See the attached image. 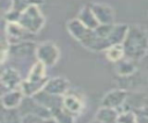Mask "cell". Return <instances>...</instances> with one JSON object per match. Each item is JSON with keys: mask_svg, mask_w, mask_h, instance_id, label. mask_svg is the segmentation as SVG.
Here are the masks:
<instances>
[{"mask_svg": "<svg viewBox=\"0 0 148 123\" xmlns=\"http://www.w3.org/2000/svg\"><path fill=\"white\" fill-rule=\"evenodd\" d=\"M123 46L127 58L138 63L143 60L148 56V31L139 24H131Z\"/></svg>", "mask_w": 148, "mask_h": 123, "instance_id": "1", "label": "cell"}, {"mask_svg": "<svg viewBox=\"0 0 148 123\" xmlns=\"http://www.w3.org/2000/svg\"><path fill=\"white\" fill-rule=\"evenodd\" d=\"M46 68L47 67L38 60L34 64L21 84V89L25 96H34L45 87L47 80L50 79L47 78Z\"/></svg>", "mask_w": 148, "mask_h": 123, "instance_id": "2", "label": "cell"}, {"mask_svg": "<svg viewBox=\"0 0 148 123\" xmlns=\"http://www.w3.org/2000/svg\"><path fill=\"white\" fill-rule=\"evenodd\" d=\"M66 29L69 32V35L77 41L83 48H86L89 51H95L97 36L95 34L94 29L87 28L81 21H79L76 17L71 19L66 23Z\"/></svg>", "mask_w": 148, "mask_h": 123, "instance_id": "3", "label": "cell"}, {"mask_svg": "<svg viewBox=\"0 0 148 123\" xmlns=\"http://www.w3.org/2000/svg\"><path fill=\"white\" fill-rule=\"evenodd\" d=\"M25 30L32 35H37L45 26V16L37 5H30L20 12L17 21Z\"/></svg>", "mask_w": 148, "mask_h": 123, "instance_id": "4", "label": "cell"}, {"mask_svg": "<svg viewBox=\"0 0 148 123\" xmlns=\"http://www.w3.org/2000/svg\"><path fill=\"white\" fill-rule=\"evenodd\" d=\"M36 58L38 62L44 64L47 68L54 66L60 58L59 46L51 41H45L37 44L36 48Z\"/></svg>", "mask_w": 148, "mask_h": 123, "instance_id": "5", "label": "cell"}, {"mask_svg": "<svg viewBox=\"0 0 148 123\" xmlns=\"http://www.w3.org/2000/svg\"><path fill=\"white\" fill-rule=\"evenodd\" d=\"M5 26H3V37L8 41L9 44H16L20 42H25V41H32L35 35L25 30L18 22L15 21H6L3 20Z\"/></svg>", "mask_w": 148, "mask_h": 123, "instance_id": "6", "label": "cell"}, {"mask_svg": "<svg viewBox=\"0 0 148 123\" xmlns=\"http://www.w3.org/2000/svg\"><path fill=\"white\" fill-rule=\"evenodd\" d=\"M36 48L37 44H35L34 41H25L20 42L16 44H9L8 49V59L13 58L16 60H31L37 59L36 58Z\"/></svg>", "mask_w": 148, "mask_h": 123, "instance_id": "7", "label": "cell"}, {"mask_svg": "<svg viewBox=\"0 0 148 123\" xmlns=\"http://www.w3.org/2000/svg\"><path fill=\"white\" fill-rule=\"evenodd\" d=\"M62 107L74 117H79L86 110V100L79 92H71V89L62 96Z\"/></svg>", "mask_w": 148, "mask_h": 123, "instance_id": "8", "label": "cell"}, {"mask_svg": "<svg viewBox=\"0 0 148 123\" xmlns=\"http://www.w3.org/2000/svg\"><path fill=\"white\" fill-rule=\"evenodd\" d=\"M128 91L124 88H114L109 92H106L103 97L101 99V106L102 107H109L117 110H121L125 106L127 99H128Z\"/></svg>", "mask_w": 148, "mask_h": 123, "instance_id": "9", "label": "cell"}, {"mask_svg": "<svg viewBox=\"0 0 148 123\" xmlns=\"http://www.w3.org/2000/svg\"><path fill=\"white\" fill-rule=\"evenodd\" d=\"M23 77L20 73V71H17L15 67L13 66H7V67H2L1 71V87H2V93L8 92V91H13L16 88H21V84L23 81Z\"/></svg>", "mask_w": 148, "mask_h": 123, "instance_id": "10", "label": "cell"}, {"mask_svg": "<svg viewBox=\"0 0 148 123\" xmlns=\"http://www.w3.org/2000/svg\"><path fill=\"white\" fill-rule=\"evenodd\" d=\"M89 6L94 12L96 19L98 20L99 24L116 23V13L110 5L103 3V2H91L89 3Z\"/></svg>", "mask_w": 148, "mask_h": 123, "instance_id": "11", "label": "cell"}, {"mask_svg": "<svg viewBox=\"0 0 148 123\" xmlns=\"http://www.w3.org/2000/svg\"><path fill=\"white\" fill-rule=\"evenodd\" d=\"M43 91H45L46 93L52 94V95L64 96L69 91V81L67 78L61 77V75L50 78L47 80L45 87L43 88Z\"/></svg>", "mask_w": 148, "mask_h": 123, "instance_id": "12", "label": "cell"}, {"mask_svg": "<svg viewBox=\"0 0 148 123\" xmlns=\"http://www.w3.org/2000/svg\"><path fill=\"white\" fill-rule=\"evenodd\" d=\"M24 97H25V95L23 94L21 88H16V89H13V91L5 92L1 95L2 108H7V109L18 108L22 104Z\"/></svg>", "mask_w": 148, "mask_h": 123, "instance_id": "13", "label": "cell"}, {"mask_svg": "<svg viewBox=\"0 0 148 123\" xmlns=\"http://www.w3.org/2000/svg\"><path fill=\"white\" fill-rule=\"evenodd\" d=\"M114 66V72L119 78H125V77H130L134 73H136L139 71L138 68V62L130 59L127 57L123 58L121 60H119L118 63L113 64Z\"/></svg>", "mask_w": 148, "mask_h": 123, "instance_id": "14", "label": "cell"}, {"mask_svg": "<svg viewBox=\"0 0 148 123\" xmlns=\"http://www.w3.org/2000/svg\"><path fill=\"white\" fill-rule=\"evenodd\" d=\"M76 19H77L79 21H81V22H82L87 28H89V29H96V28L99 26V22H98V20L96 19L94 12L91 10L89 3H88V5H84V6L79 10V13H77V15H76Z\"/></svg>", "mask_w": 148, "mask_h": 123, "instance_id": "15", "label": "cell"}, {"mask_svg": "<svg viewBox=\"0 0 148 123\" xmlns=\"http://www.w3.org/2000/svg\"><path fill=\"white\" fill-rule=\"evenodd\" d=\"M118 115H119V110L101 106L97 109V111L95 113L94 117L97 118L98 121L103 122V123H117Z\"/></svg>", "mask_w": 148, "mask_h": 123, "instance_id": "16", "label": "cell"}, {"mask_svg": "<svg viewBox=\"0 0 148 123\" xmlns=\"http://www.w3.org/2000/svg\"><path fill=\"white\" fill-rule=\"evenodd\" d=\"M104 56H105L106 60L112 63V64H116V63H118L119 60H121L123 58L126 57L123 44H114V45L109 46L104 51Z\"/></svg>", "mask_w": 148, "mask_h": 123, "instance_id": "17", "label": "cell"}, {"mask_svg": "<svg viewBox=\"0 0 148 123\" xmlns=\"http://www.w3.org/2000/svg\"><path fill=\"white\" fill-rule=\"evenodd\" d=\"M1 123H22V114L18 110V108L15 109L2 108Z\"/></svg>", "mask_w": 148, "mask_h": 123, "instance_id": "18", "label": "cell"}, {"mask_svg": "<svg viewBox=\"0 0 148 123\" xmlns=\"http://www.w3.org/2000/svg\"><path fill=\"white\" fill-rule=\"evenodd\" d=\"M117 123H139V117L133 109H121L119 110Z\"/></svg>", "mask_w": 148, "mask_h": 123, "instance_id": "19", "label": "cell"}, {"mask_svg": "<svg viewBox=\"0 0 148 123\" xmlns=\"http://www.w3.org/2000/svg\"><path fill=\"white\" fill-rule=\"evenodd\" d=\"M22 123H57V121L53 117L37 114H24L22 115Z\"/></svg>", "mask_w": 148, "mask_h": 123, "instance_id": "20", "label": "cell"}, {"mask_svg": "<svg viewBox=\"0 0 148 123\" xmlns=\"http://www.w3.org/2000/svg\"><path fill=\"white\" fill-rule=\"evenodd\" d=\"M52 117L57 121V123H75V118H76L73 115H71L68 111H66L64 107L53 111Z\"/></svg>", "mask_w": 148, "mask_h": 123, "instance_id": "21", "label": "cell"}, {"mask_svg": "<svg viewBox=\"0 0 148 123\" xmlns=\"http://www.w3.org/2000/svg\"><path fill=\"white\" fill-rule=\"evenodd\" d=\"M0 6H1L2 17H5L7 14H9L10 12L14 10L15 2H14V0H0Z\"/></svg>", "mask_w": 148, "mask_h": 123, "instance_id": "22", "label": "cell"}, {"mask_svg": "<svg viewBox=\"0 0 148 123\" xmlns=\"http://www.w3.org/2000/svg\"><path fill=\"white\" fill-rule=\"evenodd\" d=\"M89 123H103V122H101V121H98L97 118H95V117H94V118H92V120H91Z\"/></svg>", "mask_w": 148, "mask_h": 123, "instance_id": "23", "label": "cell"}]
</instances>
